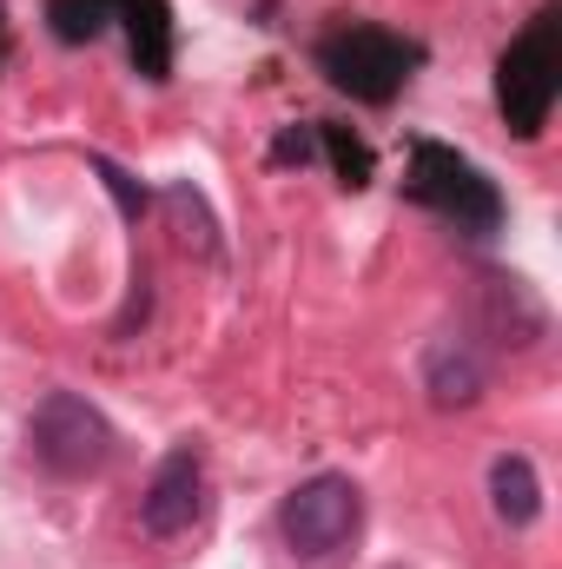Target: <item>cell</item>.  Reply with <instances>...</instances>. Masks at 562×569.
<instances>
[{"mask_svg":"<svg viewBox=\"0 0 562 569\" xmlns=\"http://www.w3.org/2000/svg\"><path fill=\"white\" fill-rule=\"evenodd\" d=\"M562 93V7L550 0L496 60V107L516 140H536L550 127V107Z\"/></svg>","mask_w":562,"mask_h":569,"instance_id":"1","label":"cell"},{"mask_svg":"<svg viewBox=\"0 0 562 569\" xmlns=\"http://www.w3.org/2000/svg\"><path fill=\"white\" fill-rule=\"evenodd\" d=\"M404 192L418 206H430L436 219H450L456 232H470V239H496L503 232V192H496V179H483V166L463 159L456 146H436V140L411 146Z\"/></svg>","mask_w":562,"mask_h":569,"instance_id":"2","label":"cell"},{"mask_svg":"<svg viewBox=\"0 0 562 569\" xmlns=\"http://www.w3.org/2000/svg\"><path fill=\"white\" fill-rule=\"evenodd\" d=\"M418 60H423L418 40H404V33H391V27H378V20H351V27H338V33L318 40V67H324V80H331L338 93L364 100V107L398 100Z\"/></svg>","mask_w":562,"mask_h":569,"instance_id":"3","label":"cell"},{"mask_svg":"<svg viewBox=\"0 0 562 569\" xmlns=\"http://www.w3.org/2000/svg\"><path fill=\"white\" fill-rule=\"evenodd\" d=\"M27 450L53 477H100L113 463V425L80 391H47L27 418Z\"/></svg>","mask_w":562,"mask_h":569,"instance_id":"4","label":"cell"},{"mask_svg":"<svg viewBox=\"0 0 562 569\" xmlns=\"http://www.w3.org/2000/svg\"><path fill=\"white\" fill-rule=\"evenodd\" d=\"M358 530H364V497H358V483H351L344 470L304 477V483L279 503V537H284V550H291L298 563L338 557Z\"/></svg>","mask_w":562,"mask_h":569,"instance_id":"5","label":"cell"},{"mask_svg":"<svg viewBox=\"0 0 562 569\" xmlns=\"http://www.w3.org/2000/svg\"><path fill=\"white\" fill-rule=\"evenodd\" d=\"M205 510V470H199V450H172L152 483L140 490V530L145 537H179L192 530Z\"/></svg>","mask_w":562,"mask_h":569,"instance_id":"6","label":"cell"},{"mask_svg":"<svg viewBox=\"0 0 562 569\" xmlns=\"http://www.w3.org/2000/svg\"><path fill=\"white\" fill-rule=\"evenodd\" d=\"M483 385H490V371H483V358L463 338H436L423 351V391H430L436 411H470L483 398Z\"/></svg>","mask_w":562,"mask_h":569,"instance_id":"7","label":"cell"},{"mask_svg":"<svg viewBox=\"0 0 562 569\" xmlns=\"http://www.w3.org/2000/svg\"><path fill=\"white\" fill-rule=\"evenodd\" d=\"M490 510H496V523H510V530H530V523L543 517V477H536V463H530L523 450H503V457L490 463Z\"/></svg>","mask_w":562,"mask_h":569,"instance_id":"8","label":"cell"},{"mask_svg":"<svg viewBox=\"0 0 562 569\" xmlns=\"http://www.w3.org/2000/svg\"><path fill=\"white\" fill-rule=\"evenodd\" d=\"M113 20H127L133 67L145 80H165L172 73V13H165V0H113Z\"/></svg>","mask_w":562,"mask_h":569,"instance_id":"9","label":"cell"},{"mask_svg":"<svg viewBox=\"0 0 562 569\" xmlns=\"http://www.w3.org/2000/svg\"><path fill=\"white\" fill-rule=\"evenodd\" d=\"M107 20H113V0H47V27H53V40H67V47L100 40Z\"/></svg>","mask_w":562,"mask_h":569,"instance_id":"10","label":"cell"},{"mask_svg":"<svg viewBox=\"0 0 562 569\" xmlns=\"http://www.w3.org/2000/svg\"><path fill=\"white\" fill-rule=\"evenodd\" d=\"M318 146H324V159H331V172H338L344 192H364L371 186V146L364 140H351L344 127H324L318 120Z\"/></svg>","mask_w":562,"mask_h":569,"instance_id":"11","label":"cell"},{"mask_svg":"<svg viewBox=\"0 0 562 569\" xmlns=\"http://www.w3.org/2000/svg\"><path fill=\"white\" fill-rule=\"evenodd\" d=\"M93 172L107 179V192H113V206H120V219H140L145 206H152V199H145V186H140V179H133L127 166H113L107 152H93Z\"/></svg>","mask_w":562,"mask_h":569,"instance_id":"12","label":"cell"},{"mask_svg":"<svg viewBox=\"0 0 562 569\" xmlns=\"http://www.w3.org/2000/svg\"><path fill=\"white\" fill-rule=\"evenodd\" d=\"M318 159V127H284L272 140V166H311Z\"/></svg>","mask_w":562,"mask_h":569,"instance_id":"13","label":"cell"},{"mask_svg":"<svg viewBox=\"0 0 562 569\" xmlns=\"http://www.w3.org/2000/svg\"><path fill=\"white\" fill-rule=\"evenodd\" d=\"M0 40H7V7H0Z\"/></svg>","mask_w":562,"mask_h":569,"instance_id":"14","label":"cell"}]
</instances>
